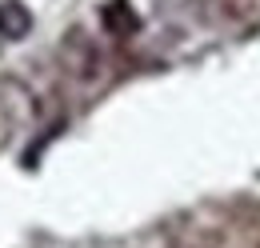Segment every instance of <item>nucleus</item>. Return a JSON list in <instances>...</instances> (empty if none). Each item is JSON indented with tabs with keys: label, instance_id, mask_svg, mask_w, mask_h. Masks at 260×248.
<instances>
[{
	"label": "nucleus",
	"instance_id": "2",
	"mask_svg": "<svg viewBox=\"0 0 260 248\" xmlns=\"http://www.w3.org/2000/svg\"><path fill=\"white\" fill-rule=\"evenodd\" d=\"M0 108H4V116L12 124H32L36 112H40V104H36V96L28 92V84H20V80H0Z\"/></svg>",
	"mask_w": 260,
	"mask_h": 248
},
{
	"label": "nucleus",
	"instance_id": "4",
	"mask_svg": "<svg viewBox=\"0 0 260 248\" xmlns=\"http://www.w3.org/2000/svg\"><path fill=\"white\" fill-rule=\"evenodd\" d=\"M104 28L112 32V36H132V32L140 28V20H136V12H132L124 0H112L104 8Z\"/></svg>",
	"mask_w": 260,
	"mask_h": 248
},
{
	"label": "nucleus",
	"instance_id": "5",
	"mask_svg": "<svg viewBox=\"0 0 260 248\" xmlns=\"http://www.w3.org/2000/svg\"><path fill=\"white\" fill-rule=\"evenodd\" d=\"M168 248H216V236L204 228H180V232H172Z\"/></svg>",
	"mask_w": 260,
	"mask_h": 248
},
{
	"label": "nucleus",
	"instance_id": "3",
	"mask_svg": "<svg viewBox=\"0 0 260 248\" xmlns=\"http://www.w3.org/2000/svg\"><path fill=\"white\" fill-rule=\"evenodd\" d=\"M32 32V12L20 0H0V36L4 40H24Z\"/></svg>",
	"mask_w": 260,
	"mask_h": 248
},
{
	"label": "nucleus",
	"instance_id": "1",
	"mask_svg": "<svg viewBox=\"0 0 260 248\" xmlns=\"http://www.w3.org/2000/svg\"><path fill=\"white\" fill-rule=\"evenodd\" d=\"M60 64H64L68 76H76V80H92L100 68V52L96 44H92V36L80 28L64 32V40H60Z\"/></svg>",
	"mask_w": 260,
	"mask_h": 248
}]
</instances>
